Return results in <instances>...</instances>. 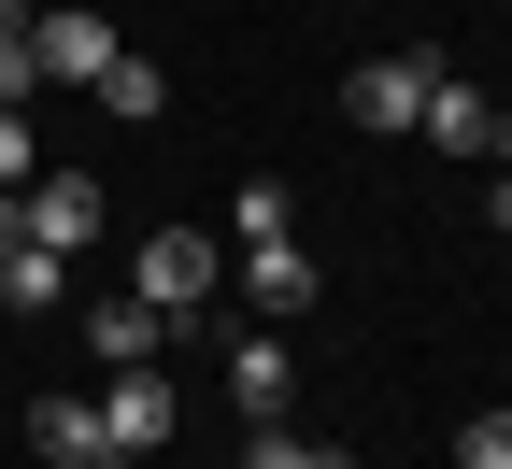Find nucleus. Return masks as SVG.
<instances>
[{
    "label": "nucleus",
    "instance_id": "obj_7",
    "mask_svg": "<svg viewBox=\"0 0 512 469\" xmlns=\"http://www.w3.org/2000/svg\"><path fill=\"white\" fill-rule=\"evenodd\" d=\"M29 455H43V469H128V455L100 441V398H29Z\"/></svg>",
    "mask_w": 512,
    "mask_h": 469
},
{
    "label": "nucleus",
    "instance_id": "obj_19",
    "mask_svg": "<svg viewBox=\"0 0 512 469\" xmlns=\"http://www.w3.org/2000/svg\"><path fill=\"white\" fill-rule=\"evenodd\" d=\"M484 228H512V171H498V185H484Z\"/></svg>",
    "mask_w": 512,
    "mask_h": 469
},
{
    "label": "nucleus",
    "instance_id": "obj_17",
    "mask_svg": "<svg viewBox=\"0 0 512 469\" xmlns=\"http://www.w3.org/2000/svg\"><path fill=\"white\" fill-rule=\"evenodd\" d=\"M43 157H29V114H0V185H29Z\"/></svg>",
    "mask_w": 512,
    "mask_h": 469
},
{
    "label": "nucleus",
    "instance_id": "obj_9",
    "mask_svg": "<svg viewBox=\"0 0 512 469\" xmlns=\"http://www.w3.org/2000/svg\"><path fill=\"white\" fill-rule=\"evenodd\" d=\"M242 285H256V313H313V285H328V271H313V242L285 228V242H242Z\"/></svg>",
    "mask_w": 512,
    "mask_h": 469
},
{
    "label": "nucleus",
    "instance_id": "obj_6",
    "mask_svg": "<svg viewBox=\"0 0 512 469\" xmlns=\"http://www.w3.org/2000/svg\"><path fill=\"white\" fill-rule=\"evenodd\" d=\"M185 413H171V370H114V398H100V441L114 455H157Z\"/></svg>",
    "mask_w": 512,
    "mask_h": 469
},
{
    "label": "nucleus",
    "instance_id": "obj_16",
    "mask_svg": "<svg viewBox=\"0 0 512 469\" xmlns=\"http://www.w3.org/2000/svg\"><path fill=\"white\" fill-rule=\"evenodd\" d=\"M29 100H43V57H29V29H15V43H0V114H29Z\"/></svg>",
    "mask_w": 512,
    "mask_h": 469
},
{
    "label": "nucleus",
    "instance_id": "obj_10",
    "mask_svg": "<svg viewBox=\"0 0 512 469\" xmlns=\"http://www.w3.org/2000/svg\"><path fill=\"white\" fill-rule=\"evenodd\" d=\"M157 342H171V327H157L143 299H86V356H100V370H157Z\"/></svg>",
    "mask_w": 512,
    "mask_h": 469
},
{
    "label": "nucleus",
    "instance_id": "obj_4",
    "mask_svg": "<svg viewBox=\"0 0 512 469\" xmlns=\"http://www.w3.org/2000/svg\"><path fill=\"white\" fill-rule=\"evenodd\" d=\"M413 128H427L441 157H512V100H484V86H456V72L427 86V114H413Z\"/></svg>",
    "mask_w": 512,
    "mask_h": 469
},
{
    "label": "nucleus",
    "instance_id": "obj_3",
    "mask_svg": "<svg viewBox=\"0 0 512 469\" xmlns=\"http://www.w3.org/2000/svg\"><path fill=\"white\" fill-rule=\"evenodd\" d=\"M427 86H441V57H413V43H399V57H356V72H342V114H356V128H413Z\"/></svg>",
    "mask_w": 512,
    "mask_h": 469
},
{
    "label": "nucleus",
    "instance_id": "obj_12",
    "mask_svg": "<svg viewBox=\"0 0 512 469\" xmlns=\"http://www.w3.org/2000/svg\"><path fill=\"white\" fill-rule=\"evenodd\" d=\"M285 228H299V199H285L271 171H242V185H228V256H242V242H285Z\"/></svg>",
    "mask_w": 512,
    "mask_h": 469
},
{
    "label": "nucleus",
    "instance_id": "obj_11",
    "mask_svg": "<svg viewBox=\"0 0 512 469\" xmlns=\"http://www.w3.org/2000/svg\"><path fill=\"white\" fill-rule=\"evenodd\" d=\"M57 299H72V256H43V242H15V256H0V313H15V327H43Z\"/></svg>",
    "mask_w": 512,
    "mask_h": 469
},
{
    "label": "nucleus",
    "instance_id": "obj_13",
    "mask_svg": "<svg viewBox=\"0 0 512 469\" xmlns=\"http://www.w3.org/2000/svg\"><path fill=\"white\" fill-rule=\"evenodd\" d=\"M86 100H100V114H128V128H157V114H171V72H157V57H114Z\"/></svg>",
    "mask_w": 512,
    "mask_h": 469
},
{
    "label": "nucleus",
    "instance_id": "obj_5",
    "mask_svg": "<svg viewBox=\"0 0 512 469\" xmlns=\"http://www.w3.org/2000/svg\"><path fill=\"white\" fill-rule=\"evenodd\" d=\"M100 228H114V214H100L86 171H29V242H43V256H86Z\"/></svg>",
    "mask_w": 512,
    "mask_h": 469
},
{
    "label": "nucleus",
    "instance_id": "obj_15",
    "mask_svg": "<svg viewBox=\"0 0 512 469\" xmlns=\"http://www.w3.org/2000/svg\"><path fill=\"white\" fill-rule=\"evenodd\" d=\"M456 469H512V413H498V398H484L470 427H456Z\"/></svg>",
    "mask_w": 512,
    "mask_h": 469
},
{
    "label": "nucleus",
    "instance_id": "obj_14",
    "mask_svg": "<svg viewBox=\"0 0 512 469\" xmlns=\"http://www.w3.org/2000/svg\"><path fill=\"white\" fill-rule=\"evenodd\" d=\"M242 469H356V455H342V441H299V427H256Z\"/></svg>",
    "mask_w": 512,
    "mask_h": 469
},
{
    "label": "nucleus",
    "instance_id": "obj_18",
    "mask_svg": "<svg viewBox=\"0 0 512 469\" xmlns=\"http://www.w3.org/2000/svg\"><path fill=\"white\" fill-rule=\"evenodd\" d=\"M29 242V185H0V256H15Z\"/></svg>",
    "mask_w": 512,
    "mask_h": 469
},
{
    "label": "nucleus",
    "instance_id": "obj_1",
    "mask_svg": "<svg viewBox=\"0 0 512 469\" xmlns=\"http://www.w3.org/2000/svg\"><path fill=\"white\" fill-rule=\"evenodd\" d=\"M128 299H143L171 342H185V327L228 299V242H214V228H143V271H128Z\"/></svg>",
    "mask_w": 512,
    "mask_h": 469
},
{
    "label": "nucleus",
    "instance_id": "obj_2",
    "mask_svg": "<svg viewBox=\"0 0 512 469\" xmlns=\"http://www.w3.org/2000/svg\"><path fill=\"white\" fill-rule=\"evenodd\" d=\"M29 57H43V86H100L128 43H114L100 0H29Z\"/></svg>",
    "mask_w": 512,
    "mask_h": 469
},
{
    "label": "nucleus",
    "instance_id": "obj_8",
    "mask_svg": "<svg viewBox=\"0 0 512 469\" xmlns=\"http://www.w3.org/2000/svg\"><path fill=\"white\" fill-rule=\"evenodd\" d=\"M228 398H242V427H285V398H299V342H228Z\"/></svg>",
    "mask_w": 512,
    "mask_h": 469
}]
</instances>
